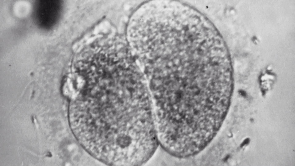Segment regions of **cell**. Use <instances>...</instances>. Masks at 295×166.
<instances>
[{
    "mask_svg": "<svg viewBox=\"0 0 295 166\" xmlns=\"http://www.w3.org/2000/svg\"><path fill=\"white\" fill-rule=\"evenodd\" d=\"M175 69L169 101L179 118L191 120L222 108L227 82L220 62L189 56L181 59Z\"/></svg>",
    "mask_w": 295,
    "mask_h": 166,
    "instance_id": "obj_1",
    "label": "cell"
},
{
    "mask_svg": "<svg viewBox=\"0 0 295 166\" xmlns=\"http://www.w3.org/2000/svg\"><path fill=\"white\" fill-rule=\"evenodd\" d=\"M249 141L250 139L249 138L245 139L241 144V147H242L244 145L248 144L249 143Z\"/></svg>",
    "mask_w": 295,
    "mask_h": 166,
    "instance_id": "obj_2",
    "label": "cell"
}]
</instances>
